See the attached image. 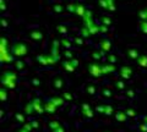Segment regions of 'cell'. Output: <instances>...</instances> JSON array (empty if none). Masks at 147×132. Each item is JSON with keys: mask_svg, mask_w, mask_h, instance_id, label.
Masks as SVG:
<instances>
[{"mask_svg": "<svg viewBox=\"0 0 147 132\" xmlns=\"http://www.w3.org/2000/svg\"><path fill=\"white\" fill-rule=\"evenodd\" d=\"M16 78H17L16 74H13V72H6V74H4L1 77V83L5 86V87L13 89L16 87Z\"/></svg>", "mask_w": 147, "mask_h": 132, "instance_id": "6da1fadb", "label": "cell"}, {"mask_svg": "<svg viewBox=\"0 0 147 132\" xmlns=\"http://www.w3.org/2000/svg\"><path fill=\"white\" fill-rule=\"evenodd\" d=\"M26 53H27V49L22 43L16 44L15 47L12 48V54L13 55H16V56H22V55H25Z\"/></svg>", "mask_w": 147, "mask_h": 132, "instance_id": "7a4b0ae2", "label": "cell"}, {"mask_svg": "<svg viewBox=\"0 0 147 132\" xmlns=\"http://www.w3.org/2000/svg\"><path fill=\"white\" fill-rule=\"evenodd\" d=\"M88 71H90V74L92 76H94V77H98L100 75H103V72H102V66H99L97 65V64H91L90 67H88Z\"/></svg>", "mask_w": 147, "mask_h": 132, "instance_id": "3957f363", "label": "cell"}, {"mask_svg": "<svg viewBox=\"0 0 147 132\" xmlns=\"http://www.w3.org/2000/svg\"><path fill=\"white\" fill-rule=\"evenodd\" d=\"M32 103H33L34 110H36L37 114H43V113H45V110H44V105H43V103H42V99L34 98L33 101H32Z\"/></svg>", "mask_w": 147, "mask_h": 132, "instance_id": "277c9868", "label": "cell"}, {"mask_svg": "<svg viewBox=\"0 0 147 132\" xmlns=\"http://www.w3.org/2000/svg\"><path fill=\"white\" fill-rule=\"evenodd\" d=\"M119 74H120V76L123 77L124 80H127V78H130L131 75H132V70L130 69V67H121L120 71H119Z\"/></svg>", "mask_w": 147, "mask_h": 132, "instance_id": "5b68a950", "label": "cell"}, {"mask_svg": "<svg viewBox=\"0 0 147 132\" xmlns=\"http://www.w3.org/2000/svg\"><path fill=\"white\" fill-rule=\"evenodd\" d=\"M57 108L58 107L50 101H48L47 103L44 104V110H45V113H48V114H54L55 111H57Z\"/></svg>", "mask_w": 147, "mask_h": 132, "instance_id": "8992f818", "label": "cell"}, {"mask_svg": "<svg viewBox=\"0 0 147 132\" xmlns=\"http://www.w3.org/2000/svg\"><path fill=\"white\" fill-rule=\"evenodd\" d=\"M115 71V66L113 65V64H110V65H103L102 66V72L103 75H108V74H112V72Z\"/></svg>", "mask_w": 147, "mask_h": 132, "instance_id": "52a82bcc", "label": "cell"}, {"mask_svg": "<svg viewBox=\"0 0 147 132\" xmlns=\"http://www.w3.org/2000/svg\"><path fill=\"white\" fill-rule=\"evenodd\" d=\"M52 103H54L57 107H63L64 104H65V99L63 97H53L52 99H49Z\"/></svg>", "mask_w": 147, "mask_h": 132, "instance_id": "ba28073f", "label": "cell"}, {"mask_svg": "<svg viewBox=\"0 0 147 132\" xmlns=\"http://www.w3.org/2000/svg\"><path fill=\"white\" fill-rule=\"evenodd\" d=\"M33 113H36L34 110V107H33V103H27L26 107H25V114L26 115H32Z\"/></svg>", "mask_w": 147, "mask_h": 132, "instance_id": "9c48e42d", "label": "cell"}, {"mask_svg": "<svg viewBox=\"0 0 147 132\" xmlns=\"http://www.w3.org/2000/svg\"><path fill=\"white\" fill-rule=\"evenodd\" d=\"M126 117H127V115H126L125 111H118V113L115 114V119H117V121H119V122L126 121Z\"/></svg>", "mask_w": 147, "mask_h": 132, "instance_id": "30bf717a", "label": "cell"}, {"mask_svg": "<svg viewBox=\"0 0 147 132\" xmlns=\"http://www.w3.org/2000/svg\"><path fill=\"white\" fill-rule=\"evenodd\" d=\"M137 64H139V66L141 67H147V56L145 55H141L137 58Z\"/></svg>", "mask_w": 147, "mask_h": 132, "instance_id": "8fae6325", "label": "cell"}, {"mask_svg": "<svg viewBox=\"0 0 147 132\" xmlns=\"http://www.w3.org/2000/svg\"><path fill=\"white\" fill-rule=\"evenodd\" d=\"M100 48H102V50L108 52L109 49H110V43H109V40H102V42H100Z\"/></svg>", "mask_w": 147, "mask_h": 132, "instance_id": "7c38bea8", "label": "cell"}, {"mask_svg": "<svg viewBox=\"0 0 147 132\" xmlns=\"http://www.w3.org/2000/svg\"><path fill=\"white\" fill-rule=\"evenodd\" d=\"M63 65H64V67H65L69 72H74V70H75V67H74V65L70 62V60H69V61H64Z\"/></svg>", "mask_w": 147, "mask_h": 132, "instance_id": "4fadbf2b", "label": "cell"}, {"mask_svg": "<svg viewBox=\"0 0 147 132\" xmlns=\"http://www.w3.org/2000/svg\"><path fill=\"white\" fill-rule=\"evenodd\" d=\"M59 127H60V124H59L58 121H52V122H49V129L52 130V131L59 129Z\"/></svg>", "mask_w": 147, "mask_h": 132, "instance_id": "5bb4252c", "label": "cell"}, {"mask_svg": "<svg viewBox=\"0 0 147 132\" xmlns=\"http://www.w3.org/2000/svg\"><path fill=\"white\" fill-rule=\"evenodd\" d=\"M75 12H76V13H79L80 16H84L85 13H86V12H85V10H84V6H82V5H76Z\"/></svg>", "mask_w": 147, "mask_h": 132, "instance_id": "9a60e30c", "label": "cell"}, {"mask_svg": "<svg viewBox=\"0 0 147 132\" xmlns=\"http://www.w3.org/2000/svg\"><path fill=\"white\" fill-rule=\"evenodd\" d=\"M0 97H1V102H5L6 101V98H7V90L5 88L0 89Z\"/></svg>", "mask_w": 147, "mask_h": 132, "instance_id": "2e32d148", "label": "cell"}, {"mask_svg": "<svg viewBox=\"0 0 147 132\" xmlns=\"http://www.w3.org/2000/svg\"><path fill=\"white\" fill-rule=\"evenodd\" d=\"M113 113H114V109H113V107H112V105H105V111H104L105 115L110 116Z\"/></svg>", "mask_w": 147, "mask_h": 132, "instance_id": "e0dca14e", "label": "cell"}, {"mask_svg": "<svg viewBox=\"0 0 147 132\" xmlns=\"http://www.w3.org/2000/svg\"><path fill=\"white\" fill-rule=\"evenodd\" d=\"M81 111L86 117H90V119L93 117V110H92V109H88V110H81Z\"/></svg>", "mask_w": 147, "mask_h": 132, "instance_id": "ac0fdd59", "label": "cell"}, {"mask_svg": "<svg viewBox=\"0 0 147 132\" xmlns=\"http://www.w3.org/2000/svg\"><path fill=\"white\" fill-rule=\"evenodd\" d=\"M125 113H126V115L130 116V117H135L136 116V111L134 110V109H126Z\"/></svg>", "mask_w": 147, "mask_h": 132, "instance_id": "d6986e66", "label": "cell"}, {"mask_svg": "<svg viewBox=\"0 0 147 132\" xmlns=\"http://www.w3.org/2000/svg\"><path fill=\"white\" fill-rule=\"evenodd\" d=\"M54 86H55V88H61L63 87V80L61 78H57L54 81Z\"/></svg>", "mask_w": 147, "mask_h": 132, "instance_id": "ffe728a7", "label": "cell"}, {"mask_svg": "<svg viewBox=\"0 0 147 132\" xmlns=\"http://www.w3.org/2000/svg\"><path fill=\"white\" fill-rule=\"evenodd\" d=\"M127 54H129V56L132 58V59H137V58H139V54H137L136 50H129Z\"/></svg>", "mask_w": 147, "mask_h": 132, "instance_id": "44dd1931", "label": "cell"}, {"mask_svg": "<svg viewBox=\"0 0 147 132\" xmlns=\"http://www.w3.org/2000/svg\"><path fill=\"white\" fill-rule=\"evenodd\" d=\"M15 117H16V120L18 121V122H25V116L22 115V114H20V113H17L16 115H15Z\"/></svg>", "mask_w": 147, "mask_h": 132, "instance_id": "7402d4cb", "label": "cell"}, {"mask_svg": "<svg viewBox=\"0 0 147 132\" xmlns=\"http://www.w3.org/2000/svg\"><path fill=\"white\" fill-rule=\"evenodd\" d=\"M115 87L118 89H124V88H125V84H124L123 81H118V82H115Z\"/></svg>", "mask_w": 147, "mask_h": 132, "instance_id": "603a6c76", "label": "cell"}, {"mask_svg": "<svg viewBox=\"0 0 147 132\" xmlns=\"http://www.w3.org/2000/svg\"><path fill=\"white\" fill-rule=\"evenodd\" d=\"M87 93L91 94V95H93L96 93V88L93 87V86H88V87H87Z\"/></svg>", "mask_w": 147, "mask_h": 132, "instance_id": "cb8c5ba5", "label": "cell"}, {"mask_svg": "<svg viewBox=\"0 0 147 132\" xmlns=\"http://www.w3.org/2000/svg\"><path fill=\"white\" fill-rule=\"evenodd\" d=\"M63 98L65 99V101H72V95L70 93H67V92H65L63 94Z\"/></svg>", "mask_w": 147, "mask_h": 132, "instance_id": "d4e9b609", "label": "cell"}, {"mask_svg": "<svg viewBox=\"0 0 147 132\" xmlns=\"http://www.w3.org/2000/svg\"><path fill=\"white\" fill-rule=\"evenodd\" d=\"M96 110H97L98 113H100V114H104V111H105V105H98L97 108H96Z\"/></svg>", "mask_w": 147, "mask_h": 132, "instance_id": "484cf974", "label": "cell"}, {"mask_svg": "<svg viewBox=\"0 0 147 132\" xmlns=\"http://www.w3.org/2000/svg\"><path fill=\"white\" fill-rule=\"evenodd\" d=\"M32 38H34V39H40V38H42V34H40L39 32H33V33H32Z\"/></svg>", "mask_w": 147, "mask_h": 132, "instance_id": "4316f807", "label": "cell"}, {"mask_svg": "<svg viewBox=\"0 0 147 132\" xmlns=\"http://www.w3.org/2000/svg\"><path fill=\"white\" fill-rule=\"evenodd\" d=\"M126 95H127L129 98H134L135 97V92L132 89H127L126 90Z\"/></svg>", "mask_w": 147, "mask_h": 132, "instance_id": "83f0119b", "label": "cell"}, {"mask_svg": "<svg viewBox=\"0 0 147 132\" xmlns=\"http://www.w3.org/2000/svg\"><path fill=\"white\" fill-rule=\"evenodd\" d=\"M102 93H103L104 97H112V92H110L109 89H103Z\"/></svg>", "mask_w": 147, "mask_h": 132, "instance_id": "f1b7e54d", "label": "cell"}, {"mask_svg": "<svg viewBox=\"0 0 147 132\" xmlns=\"http://www.w3.org/2000/svg\"><path fill=\"white\" fill-rule=\"evenodd\" d=\"M24 129H25L26 131L31 132L32 130H33V127H32V125H31V124H25V125H24Z\"/></svg>", "mask_w": 147, "mask_h": 132, "instance_id": "f546056e", "label": "cell"}, {"mask_svg": "<svg viewBox=\"0 0 147 132\" xmlns=\"http://www.w3.org/2000/svg\"><path fill=\"white\" fill-rule=\"evenodd\" d=\"M140 131H141V132H147V125L145 124V122L140 125Z\"/></svg>", "mask_w": 147, "mask_h": 132, "instance_id": "4dcf8cb0", "label": "cell"}, {"mask_svg": "<svg viewBox=\"0 0 147 132\" xmlns=\"http://www.w3.org/2000/svg\"><path fill=\"white\" fill-rule=\"evenodd\" d=\"M88 109H91L90 104H87V103H84V104H82V107H81V110H88Z\"/></svg>", "mask_w": 147, "mask_h": 132, "instance_id": "1f68e13d", "label": "cell"}, {"mask_svg": "<svg viewBox=\"0 0 147 132\" xmlns=\"http://www.w3.org/2000/svg\"><path fill=\"white\" fill-rule=\"evenodd\" d=\"M16 67H17V69H20V70H22V69H24V64H22L21 61H17L16 62Z\"/></svg>", "mask_w": 147, "mask_h": 132, "instance_id": "d6a6232c", "label": "cell"}, {"mask_svg": "<svg viewBox=\"0 0 147 132\" xmlns=\"http://www.w3.org/2000/svg\"><path fill=\"white\" fill-rule=\"evenodd\" d=\"M70 62H71L72 65H74V67H76L77 65H79V61H77L76 59H71V60H70Z\"/></svg>", "mask_w": 147, "mask_h": 132, "instance_id": "836d02e7", "label": "cell"}, {"mask_svg": "<svg viewBox=\"0 0 147 132\" xmlns=\"http://www.w3.org/2000/svg\"><path fill=\"white\" fill-rule=\"evenodd\" d=\"M31 125H32V127H33V129H38V126H39V124H38L37 121H32Z\"/></svg>", "mask_w": 147, "mask_h": 132, "instance_id": "e575fe53", "label": "cell"}, {"mask_svg": "<svg viewBox=\"0 0 147 132\" xmlns=\"http://www.w3.org/2000/svg\"><path fill=\"white\" fill-rule=\"evenodd\" d=\"M32 83H33L34 86H39L40 84V81L37 80V78H33V80H32Z\"/></svg>", "mask_w": 147, "mask_h": 132, "instance_id": "d590c367", "label": "cell"}, {"mask_svg": "<svg viewBox=\"0 0 147 132\" xmlns=\"http://www.w3.org/2000/svg\"><path fill=\"white\" fill-rule=\"evenodd\" d=\"M108 60H109L110 62H112V64H114V62H115V56H114V55H109Z\"/></svg>", "mask_w": 147, "mask_h": 132, "instance_id": "8d00e7d4", "label": "cell"}, {"mask_svg": "<svg viewBox=\"0 0 147 132\" xmlns=\"http://www.w3.org/2000/svg\"><path fill=\"white\" fill-rule=\"evenodd\" d=\"M52 132H65V130H64V129H63V127L60 126V127H59V129H57V130H54V131H52Z\"/></svg>", "mask_w": 147, "mask_h": 132, "instance_id": "74e56055", "label": "cell"}, {"mask_svg": "<svg viewBox=\"0 0 147 132\" xmlns=\"http://www.w3.org/2000/svg\"><path fill=\"white\" fill-rule=\"evenodd\" d=\"M103 23L104 25H109L110 23V20L109 19H103Z\"/></svg>", "mask_w": 147, "mask_h": 132, "instance_id": "f35d334b", "label": "cell"}, {"mask_svg": "<svg viewBox=\"0 0 147 132\" xmlns=\"http://www.w3.org/2000/svg\"><path fill=\"white\" fill-rule=\"evenodd\" d=\"M99 31H100V32H103V33H104V32L107 31V27H105V26H102V27H99Z\"/></svg>", "mask_w": 147, "mask_h": 132, "instance_id": "ab89813d", "label": "cell"}, {"mask_svg": "<svg viewBox=\"0 0 147 132\" xmlns=\"http://www.w3.org/2000/svg\"><path fill=\"white\" fill-rule=\"evenodd\" d=\"M93 58L96 59V60H97V59H99V58H100V55H99L98 53H93Z\"/></svg>", "mask_w": 147, "mask_h": 132, "instance_id": "60d3db41", "label": "cell"}, {"mask_svg": "<svg viewBox=\"0 0 147 132\" xmlns=\"http://www.w3.org/2000/svg\"><path fill=\"white\" fill-rule=\"evenodd\" d=\"M63 44H64V45H65V47H66V48H67V47H70V43H69V42H67V40H63Z\"/></svg>", "mask_w": 147, "mask_h": 132, "instance_id": "b9f144b4", "label": "cell"}, {"mask_svg": "<svg viewBox=\"0 0 147 132\" xmlns=\"http://www.w3.org/2000/svg\"><path fill=\"white\" fill-rule=\"evenodd\" d=\"M58 29H59V31H61V33H65V31H66V29H65V27H58Z\"/></svg>", "mask_w": 147, "mask_h": 132, "instance_id": "7bdbcfd3", "label": "cell"}, {"mask_svg": "<svg viewBox=\"0 0 147 132\" xmlns=\"http://www.w3.org/2000/svg\"><path fill=\"white\" fill-rule=\"evenodd\" d=\"M76 43L77 44H82V40L81 39H76Z\"/></svg>", "mask_w": 147, "mask_h": 132, "instance_id": "ee69618b", "label": "cell"}, {"mask_svg": "<svg viewBox=\"0 0 147 132\" xmlns=\"http://www.w3.org/2000/svg\"><path fill=\"white\" fill-rule=\"evenodd\" d=\"M65 55H66V58H71V54H70V53H67V52L65 53Z\"/></svg>", "mask_w": 147, "mask_h": 132, "instance_id": "f6af8a7d", "label": "cell"}, {"mask_svg": "<svg viewBox=\"0 0 147 132\" xmlns=\"http://www.w3.org/2000/svg\"><path fill=\"white\" fill-rule=\"evenodd\" d=\"M144 122H145V124L147 125V116H144Z\"/></svg>", "mask_w": 147, "mask_h": 132, "instance_id": "bcb514c9", "label": "cell"}, {"mask_svg": "<svg viewBox=\"0 0 147 132\" xmlns=\"http://www.w3.org/2000/svg\"><path fill=\"white\" fill-rule=\"evenodd\" d=\"M18 132H28V131H26V130H25V129H24V127H22V129H21V130H20V131H18Z\"/></svg>", "mask_w": 147, "mask_h": 132, "instance_id": "7dc6e473", "label": "cell"}]
</instances>
